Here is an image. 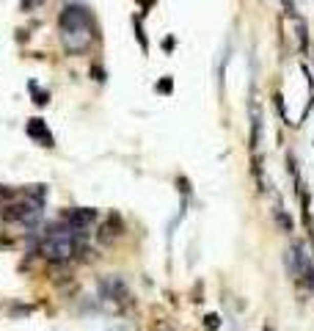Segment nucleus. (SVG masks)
Wrapping results in <instances>:
<instances>
[{
  "label": "nucleus",
  "instance_id": "nucleus-1",
  "mask_svg": "<svg viewBox=\"0 0 314 331\" xmlns=\"http://www.w3.org/2000/svg\"><path fill=\"white\" fill-rule=\"evenodd\" d=\"M58 36L69 55L86 53L97 39V22H94L91 11L80 3H69L58 17Z\"/></svg>",
  "mask_w": 314,
  "mask_h": 331
},
{
  "label": "nucleus",
  "instance_id": "nucleus-2",
  "mask_svg": "<svg viewBox=\"0 0 314 331\" xmlns=\"http://www.w3.org/2000/svg\"><path fill=\"white\" fill-rule=\"evenodd\" d=\"M287 262H289L292 276L303 279V282L309 284V290H314V262H311V257H309V251H306L303 243H295V246L289 248Z\"/></svg>",
  "mask_w": 314,
  "mask_h": 331
},
{
  "label": "nucleus",
  "instance_id": "nucleus-3",
  "mask_svg": "<svg viewBox=\"0 0 314 331\" xmlns=\"http://www.w3.org/2000/svg\"><path fill=\"white\" fill-rule=\"evenodd\" d=\"M64 221L72 226V229H86V226L91 224V221H97V210L94 207H77V210H69Z\"/></svg>",
  "mask_w": 314,
  "mask_h": 331
},
{
  "label": "nucleus",
  "instance_id": "nucleus-4",
  "mask_svg": "<svg viewBox=\"0 0 314 331\" xmlns=\"http://www.w3.org/2000/svg\"><path fill=\"white\" fill-rule=\"evenodd\" d=\"M25 130H28V135H31V138H39L41 146H53V135H50L45 119H31Z\"/></svg>",
  "mask_w": 314,
  "mask_h": 331
},
{
  "label": "nucleus",
  "instance_id": "nucleus-5",
  "mask_svg": "<svg viewBox=\"0 0 314 331\" xmlns=\"http://www.w3.org/2000/svg\"><path fill=\"white\" fill-rule=\"evenodd\" d=\"M102 293H105L108 298H113V301H119V298H124L127 296V287H124V282L121 279H105V282H102Z\"/></svg>",
  "mask_w": 314,
  "mask_h": 331
},
{
  "label": "nucleus",
  "instance_id": "nucleus-6",
  "mask_svg": "<svg viewBox=\"0 0 314 331\" xmlns=\"http://www.w3.org/2000/svg\"><path fill=\"white\" fill-rule=\"evenodd\" d=\"M204 328H207V331H218V328H221V318H218L215 312H210L207 318H204Z\"/></svg>",
  "mask_w": 314,
  "mask_h": 331
},
{
  "label": "nucleus",
  "instance_id": "nucleus-7",
  "mask_svg": "<svg viewBox=\"0 0 314 331\" xmlns=\"http://www.w3.org/2000/svg\"><path fill=\"white\" fill-rule=\"evenodd\" d=\"M276 218H279V224H284V229H287V232H292V218L287 216V210H284V207H279V210H276Z\"/></svg>",
  "mask_w": 314,
  "mask_h": 331
},
{
  "label": "nucleus",
  "instance_id": "nucleus-8",
  "mask_svg": "<svg viewBox=\"0 0 314 331\" xmlns=\"http://www.w3.org/2000/svg\"><path fill=\"white\" fill-rule=\"evenodd\" d=\"M31 312H33V306H14L11 309L14 318H23V315H31Z\"/></svg>",
  "mask_w": 314,
  "mask_h": 331
},
{
  "label": "nucleus",
  "instance_id": "nucleus-9",
  "mask_svg": "<svg viewBox=\"0 0 314 331\" xmlns=\"http://www.w3.org/2000/svg\"><path fill=\"white\" fill-rule=\"evenodd\" d=\"M171 88H174L171 77H165V80H160V83H157V91H171Z\"/></svg>",
  "mask_w": 314,
  "mask_h": 331
},
{
  "label": "nucleus",
  "instance_id": "nucleus-10",
  "mask_svg": "<svg viewBox=\"0 0 314 331\" xmlns=\"http://www.w3.org/2000/svg\"><path fill=\"white\" fill-rule=\"evenodd\" d=\"M41 0H23V11H28V9H36Z\"/></svg>",
  "mask_w": 314,
  "mask_h": 331
},
{
  "label": "nucleus",
  "instance_id": "nucleus-11",
  "mask_svg": "<svg viewBox=\"0 0 314 331\" xmlns=\"http://www.w3.org/2000/svg\"><path fill=\"white\" fill-rule=\"evenodd\" d=\"M284 9H287V14H292V0H284Z\"/></svg>",
  "mask_w": 314,
  "mask_h": 331
}]
</instances>
